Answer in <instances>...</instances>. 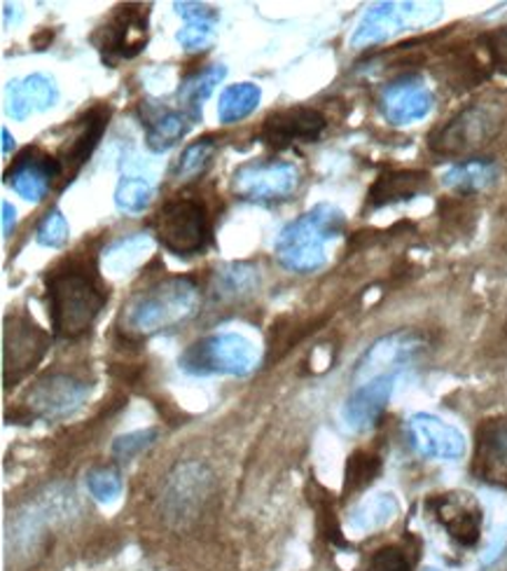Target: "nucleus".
Masks as SVG:
<instances>
[{
	"instance_id": "obj_1",
	"label": "nucleus",
	"mask_w": 507,
	"mask_h": 571,
	"mask_svg": "<svg viewBox=\"0 0 507 571\" xmlns=\"http://www.w3.org/2000/svg\"><path fill=\"white\" fill-rule=\"evenodd\" d=\"M48 283V307L52 333L59 340L82 338L108 302V291L99 281L97 272L87 266H71L52 270L45 279Z\"/></svg>"
},
{
	"instance_id": "obj_2",
	"label": "nucleus",
	"mask_w": 507,
	"mask_h": 571,
	"mask_svg": "<svg viewBox=\"0 0 507 571\" xmlns=\"http://www.w3.org/2000/svg\"><path fill=\"white\" fill-rule=\"evenodd\" d=\"M200 307V286L190 277H169L131 295L120 312V331L143 340L187 321Z\"/></svg>"
},
{
	"instance_id": "obj_3",
	"label": "nucleus",
	"mask_w": 507,
	"mask_h": 571,
	"mask_svg": "<svg viewBox=\"0 0 507 571\" xmlns=\"http://www.w3.org/2000/svg\"><path fill=\"white\" fill-rule=\"evenodd\" d=\"M346 228L344 213L333 204H318L288 223L276 239V258L285 270L308 274L327 262L325 247Z\"/></svg>"
},
{
	"instance_id": "obj_4",
	"label": "nucleus",
	"mask_w": 507,
	"mask_h": 571,
	"mask_svg": "<svg viewBox=\"0 0 507 571\" xmlns=\"http://www.w3.org/2000/svg\"><path fill=\"white\" fill-rule=\"evenodd\" d=\"M179 363L194 378H244L257 365V347L244 333H213L192 342Z\"/></svg>"
},
{
	"instance_id": "obj_5",
	"label": "nucleus",
	"mask_w": 507,
	"mask_h": 571,
	"mask_svg": "<svg viewBox=\"0 0 507 571\" xmlns=\"http://www.w3.org/2000/svg\"><path fill=\"white\" fill-rule=\"evenodd\" d=\"M213 494V473L202 461H185L175 467L160 494V513L175 532L190 530L202 518Z\"/></svg>"
},
{
	"instance_id": "obj_6",
	"label": "nucleus",
	"mask_w": 507,
	"mask_h": 571,
	"mask_svg": "<svg viewBox=\"0 0 507 571\" xmlns=\"http://www.w3.org/2000/svg\"><path fill=\"white\" fill-rule=\"evenodd\" d=\"M503 129V116L491 103L463 108L447 124L430 134V150L443 158H468L487 148Z\"/></svg>"
},
{
	"instance_id": "obj_7",
	"label": "nucleus",
	"mask_w": 507,
	"mask_h": 571,
	"mask_svg": "<svg viewBox=\"0 0 507 571\" xmlns=\"http://www.w3.org/2000/svg\"><path fill=\"white\" fill-rule=\"evenodd\" d=\"M154 234L160 244L175 256L202 253L211 237L209 211L196 200L166 202L154 216Z\"/></svg>"
},
{
	"instance_id": "obj_8",
	"label": "nucleus",
	"mask_w": 507,
	"mask_h": 571,
	"mask_svg": "<svg viewBox=\"0 0 507 571\" xmlns=\"http://www.w3.org/2000/svg\"><path fill=\"white\" fill-rule=\"evenodd\" d=\"M300 171L293 162L255 160L232 173V192L239 200L255 204L285 202L300 188Z\"/></svg>"
},
{
	"instance_id": "obj_9",
	"label": "nucleus",
	"mask_w": 507,
	"mask_h": 571,
	"mask_svg": "<svg viewBox=\"0 0 507 571\" xmlns=\"http://www.w3.org/2000/svg\"><path fill=\"white\" fill-rule=\"evenodd\" d=\"M50 335L27 314L6 319L3 331V382L6 389L29 378L36 365L48 354Z\"/></svg>"
},
{
	"instance_id": "obj_10",
	"label": "nucleus",
	"mask_w": 507,
	"mask_h": 571,
	"mask_svg": "<svg viewBox=\"0 0 507 571\" xmlns=\"http://www.w3.org/2000/svg\"><path fill=\"white\" fill-rule=\"evenodd\" d=\"M92 387L73 372H48L38 378L24 397V412L31 420H61L90 399Z\"/></svg>"
},
{
	"instance_id": "obj_11",
	"label": "nucleus",
	"mask_w": 507,
	"mask_h": 571,
	"mask_svg": "<svg viewBox=\"0 0 507 571\" xmlns=\"http://www.w3.org/2000/svg\"><path fill=\"white\" fill-rule=\"evenodd\" d=\"M428 349V338L418 331H395L374 342L363 359L356 363L354 382L363 384L384 375H398L400 370L409 368L424 357Z\"/></svg>"
},
{
	"instance_id": "obj_12",
	"label": "nucleus",
	"mask_w": 507,
	"mask_h": 571,
	"mask_svg": "<svg viewBox=\"0 0 507 571\" xmlns=\"http://www.w3.org/2000/svg\"><path fill=\"white\" fill-rule=\"evenodd\" d=\"M150 6H122L115 17L94 33V46L103 54V61L115 63L134 59L145 50L148 42Z\"/></svg>"
},
{
	"instance_id": "obj_13",
	"label": "nucleus",
	"mask_w": 507,
	"mask_h": 571,
	"mask_svg": "<svg viewBox=\"0 0 507 571\" xmlns=\"http://www.w3.org/2000/svg\"><path fill=\"white\" fill-rule=\"evenodd\" d=\"M426 511L456 545L475 548L481 539L484 511L468 492H445L426 501Z\"/></svg>"
},
{
	"instance_id": "obj_14",
	"label": "nucleus",
	"mask_w": 507,
	"mask_h": 571,
	"mask_svg": "<svg viewBox=\"0 0 507 571\" xmlns=\"http://www.w3.org/2000/svg\"><path fill=\"white\" fill-rule=\"evenodd\" d=\"M61 179L54 156L42 148H24L6 171V183L27 202H42Z\"/></svg>"
},
{
	"instance_id": "obj_15",
	"label": "nucleus",
	"mask_w": 507,
	"mask_h": 571,
	"mask_svg": "<svg viewBox=\"0 0 507 571\" xmlns=\"http://www.w3.org/2000/svg\"><path fill=\"white\" fill-rule=\"evenodd\" d=\"M327 127V120L316 108L295 106L283 108L264 120L260 129V141L274 150L293 148L297 143H316Z\"/></svg>"
},
{
	"instance_id": "obj_16",
	"label": "nucleus",
	"mask_w": 507,
	"mask_h": 571,
	"mask_svg": "<svg viewBox=\"0 0 507 571\" xmlns=\"http://www.w3.org/2000/svg\"><path fill=\"white\" fill-rule=\"evenodd\" d=\"M428 8L433 6H422V3H379L372 6L363 19L358 21L356 33L351 38V46L354 48H369L377 46L393 38L395 33L405 31L407 27L418 24V21L433 19L428 17Z\"/></svg>"
},
{
	"instance_id": "obj_17",
	"label": "nucleus",
	"mask_w": 507,
	"mask_h": 571,
	"mask_svg": "<svg viewBox=\"0 0 507 571\" xmlns=\"http://www.w3.org/2000/svg\"><path fill=\"white\" fill-rule=\"evenodd\" d=\"M409 445L428 459L456 461L466 454V438L463 433L435 414L418 412L407 422Z\"/></svg>"
},
{
	"instance_id": "obj_18",
	"label": "nucleus",
	"mask_w": 507,
	"mask_h": 571,
	"mask_svg": "<svg viewBox=\"0 0 507 571\" xmlns=\"http://www.w3.org/2000/svg\"><path fill=\"white\" fill-rule=\"evenodd\" d=\"M473 473L489 485L507 488V417H491L477 427Z\"/></svg>"
},
{
	"instance_id": "obj_19",
	"label": "nucleus",
	"mask_w": 507,
	"mask_h": 571,
	"mask_svg": "<svg viewBox=\"0 0 507 571\" xmlns=\"http://www.w3.org/2000/svg\"><path fill=\"white\" fill-rule=\"evenodd\" d=\"M433 92L418 76H403L398 80H393L391 84H386L379 101L384 118L395 127H405L424 120L433 111Z\"/></svg>"
},
{
	"instance_id": "obj_20",
	"label": "nucleus",
	"mask_w": 507,
	"mask_h": 571,
	"mask_svg": "<svg viewBox=\"0 0 507 571\" xmlns=\"http://www.w3.org/2000/svg\"><path fill=\"white\" fill-rule=\"evenodd\" d=\"M395 378L398 375H384L377 380L356 384L354 393H351L342 408V422L346 424L348 431L365 433L382 422L388 401L393 397Z\"/></svg>"
},
{
	"instance_id": "obj_21",
	"label": "nucleus",
	"mask_w": 507,
	"mask_h": 571,
	"mask_svg": "<svg viewBox=\"0 0 507 571\" xmlns=\"http://www.w3.org/2000/svg\"><path fill=\"white\" fill-rule=\"evenodd\" d=\"M105 127H108V108H103V106L92 108V111L78 122L73 137L69 139V143H65L57 156V162H59V169H61L59 188L69 186L80 173L84 162L92 158V152L99 146Z\"/></svg>"
},
{
	"instance_id": "obj_22",
	"label": "nucleus",
	"mask_w": 507,
	"mask_h": 571,
	"mask_svg": "<svg viewBox=\"0 0 507 571\" xmlns=\"http://www.w3.org/2000/svg\"><path fill=\"white\" fill-rule=\"evenodd\" d=\"M59 101L54 78L45 73H31L27 78L10 80L6 87V111L12 120H27L33 113L50 111Z\"/></svg>"
},
{
	"instance_id": "obj_23",
	"label": "nucleus",
	"mask_w": 507,
	"mask_h": 571,
	"mask_svg": "<svg viewBox=\"0 0 507 571\" xmlns=\"http://www.w3.org/2000/svg\"><path fill=\"white\" fill-rule=\"evenodd\" d=\"M430 190V176L426 171H388L382 173L367 194L369 209H384L391 204L409 202Z\"/></svg>"
},
{
	"instance_id": "obj_24",
	"label": "nucleus",
	"mask_w": 507,
	"mask_h": 571,
	"mask_svg": "<svg viewBox=\"0 0 507 571\" xmlns=\"http://www.w3.org/2000/svg\"><path fill=\"white\" fill-rule=\"evenodd\" d=\"M498 176H500V169L496 162L484 158H470L454 164L445 173L443 183L460 197H473V194L491 190L498 181Z\"/></svg>"
},
{
	"instance_id": "obj_25",
	"label": "nucleus",
	"mask_w": 507,
	"mask_h": 571,
	"mask_svg": "<svg viewBox=\"0 0 507 571\" xmlns=\"http://www.w3.org/2000/svg\"><path fill=\"white\" fill-rule=\"evenodd\" d=\"M196 120L179 108V111H162L145 122V143L152 152H166L179 143Z\"/></svg>"
},
{
	"instance_id": "obj_26",
	"label": "nucleus",
	"mask_w": 507,
	"mask_h": 571,
	"mask_svg": "<svg viewBox=\"0 0 507 571\" xmlns=\"http://www.w3.org/2000/svg\"><path fill=\"white\" fill-rule=\"evenodd\" d=\"M227 69L225 66H209V69L185 78L179 87V101L183 103V111H187L194 120L202 118V106L213 94L215 87L225 80Z\"/></svg>"
},
{
	"instance_id": "obj_27",
	"label": "nucleus",
	"mask_w": 507,
	"mask_h": 571,
	"mask_svg": "<svg viewBox=\"0 0 507 571\" xmlns=\"http://www.w3.org/2000/svg\"><path fill=\"white\" fill-rule=\"evenodd\" d=\"M400 507L395 501L393 494H377L367 501H363L361 507L351 513V530H356L361 534H369V532H379L384 527H388L395 515H398Z\"/></svg>"
},
{
	"instance_id": "obj_28",
	"label": "nucleus",
	"mask_w": 507,
	"mask_h": 571,
	"mask_svg": "<svg viewBox=\"0 0 507 571\" xmlns=\"http://www.w3.org/2000/svg\"><path fill=\"white\" fill-rule=\"evenodd\" d=\"M262 92L260 87L253 82H239L227 87V90L220 94L217 101V118L223 124H234L239 120L249 118L255 108L260 106Z\"/></svg>"
},
{
	"instance_id": "obj_29",
	"label": "nucleus",
	"mask_w": 507,
	"mask_h": 571,
	"mask_svg": "<svg viewBox=\"0 0 507 571\" xmlns=\"http://www.w3.org/2000/svg\"><path fill=\"white\" fill-rule=\"evenodd\" d=\"M215 152H217V146L209 137L190 143L183 150L181 160L175 162V167H173V173H171L173 181L175 183H192V181L200 179V176H204L209 171V167L215 158Z\"/></svg>"
},
{
	"instance_id": "obj_30",
	"label": "nucleus",
	"mask_w": 507,
	"mask_h": 571,
	"mask_svg": "<svg viewBox=\"0 0 507 571\" xmlns=\"http://www.w3.org/2000/svg\"><path fill=\"white\" fill-rule=\"evenodd\" d=\"M154 197V181L143 173H126L115 188V204L124 213H141Z\"/></svg>"
},
{
	"instance_id": "obj_31",
	"label": "nucleus",
	"mask_w": 507,
	"mask_h": 571,
	"mask_svg": "<svg viewBox=\"0 0 507 571\" xmlns=\"http://www.w3.org/2000/svg\"><path fill=\"white\" fill-rule=\"evenodd\" d=\"M382 471V459L372 452H354L346 461V473H344V494H356L369 488L374 480H377Z\"/></svg>"
},
{
	"instance_id": "obj_32",
	"label": "nucleus",
	"mask_w": 507,
	"mask_h": 571,
	"mask_svg": "<svg viewBox=\"0 0 507 571\" xmlns=\"http://www.w3.org/2000/svg\"><path fill=\"white\" fill-rule=\"evenodd\" d=\"M87 490L99 503H113L122 494V473L115 467H94L87 473Z\"/></svg>"
},
{
	"instance_id": "obj_33",
	"label": "nucleus",
	"mask_w": 507,
	"mask_h": 571,
	"mask_svg": "<svg viewBox=\"0 0 507 571\" xmlns=\"http://www.w3.org/2000/svg\"><path fill=\"white\" fill-rule=\"evenodd\" d=\"M69 234H71V228H69V221H65V216L59 209H52L45 218H42L36 239L42 247L59 249L69 241Z\"/></svg>"
},
{
	"instance_id": "obj_34",
	"label": "nucleus",
	"mask_w": 507,
	"mask_h": 571,
	"mask_svg": "<svg viewBox=\"0 0 507 571\" xmlns=\"http://www.w3.org/2000/svg\"><path fill=\"white\" fill-rule=\"evenodd\" d=\"M154 441H158V429H143L120 435L113 443V457L120 461H129L145 452Z\"/></svg>"
},
{
	"instance_id": "obj_35",
	"label": "nucleus",
	"mask_w": 507,
	"mask_h": 571,
	"mask_svg": "<svg viewBox=\"0 0 507 571\" xmlns=\"http://www.w3.org/2000/svg\"><path fill=\"white\" fill-rule=\"evenodd\" d=\"M215 24L217 21H209V19L187 21V24L179 33H175V40H179L181 48H185V50H204L213 40Z\"/></svg>"
},
{
	"instance_id": "obj_36",
	"label": "nucleus",
	"mask_w": 507,
	"mask_h": 571,
	"mask_svg": "<svg viewBox=\"0 0 507 571\" xmlns=\"http://www.w3.org/2000/svg\"><path fill=\"white\" fill-rule=\"evenodd\" d=\"M365 571H412V562L400 545H384L372 553Z\"/></svg>"
},
{
	"instance_id": "obj_37",
	"label": "nucleus",
	"mask_w": 507,
	"mask_h": 571,
	"mask_svg": "<svg viewBox=\"0 0 507 571\" xmlns=\"http://www.w3.org/2000/svg\"><path fill=\"white\" fill-rule=\"evenodd\" d=\"M257 277L253 274L251 268L246 266H236L230 272L220 274V293L223 295H241V293H249L253 286H255Z\"/></svg>"
},
{
	"instance_id": "obj_38",
	"label": "nucleus",
	"mask_w": 507,
	"mask_h": 571,
	"mask_svg": "<svg viewBox=\"0 0 507 571\" xmlns=\"http://www.w3.org/2000/svg\"><path fill=\"white\" fill-rule=\"evenodd\" d=\"M484 46L489 50L494 69L507 73V27H500L498 31L484 36Z\"/></svg>"
},
{
	"instance_id": "obj_39",
	"label": "nucleus",
	"mask_w": 507,
	"mask_h": 571,
	"mask_svg": "<svg viewBox=\"0 0 507 571\" xmlns=\"http://www.w3.org/2000/svg\"><path fill=\"white\" fill-rule=\"evenodd\" d=\"M173 8L185 21H200V19L217 21L220 19V12L211 6H204V3H175Z\"/></svg>"
},
{
	"instance_id": "obj_40",
	"label": "nucleus",
	"mask_w": 507,
	"mask_h": 571,
	"mask_svg": "<svg viewBox=\"0 0 507 571\" xmlns=\"http://www.w3.org/2000/svg\"><path fill=\"white\" fill-rule=\"evenodd\" d=\"M14 223H17V211L10 202H3V237L8 239L14 230Z\"/></svg>"
},
{
	"instance_id": "obj_41",
	"label": "nucleus",
	"mask_w": 507,
	"mask_h": 571,
	"mask_svg": "<svg viewBox=\"0 0 507 571\" xmlns=\"http://www.w3.org/2000/svg\"><path fill=\"white\" fill-rule=\"evenodd\" d=\"M0 134H3V152L8 156V152L14 148V139L10 137V131H8V129L0 131Z\"/></svg>"
},
{
	"instance_id": "obj_42",
	"label": "nucleus",
	"mask_w": 507,
	"mask_h": 571,
	"mask_svg": "<svg viewBox=\"0 0 507 571\" xmlns=\"http://www.w3.org/2000/svg\"><path fill=\"white\" fill-rule=\"evenodd\" d=\"M424 571H437V569H433V567H426V569H424Z\"/></svg>"
}]
</instances>
